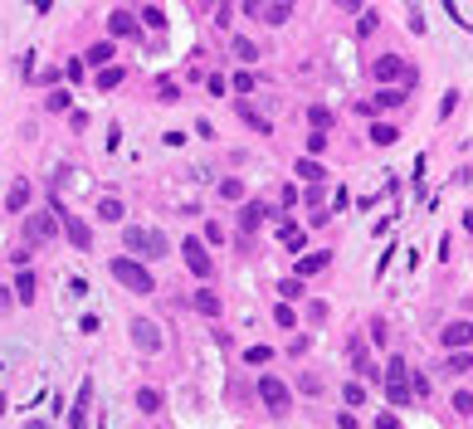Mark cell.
Instances as JSON below:
<instances>
[{"mask_svg": "<svg viewBox=\"0 0 473 429\" xmlns=\"http://www.w3.org/2000/svg\"><path fill=\"white\" fill-rule=\"evenodd\" d=\"M108 274L127 288V293H137V298H151L156 293V278H151V268L137 258V254H118V258H108Z\"/></svg>", "mask_w": 473, "mask_h": 429, "instance_id": "6da1fadb", "label": "cell"}, {"mask_svg": "<svg viewBox=\"0 0 473 429\" xmlns=\"http://www.w3.org/2000/svg\"><path fill=\"white\" fill-rule=\"evenodd\" d=\"M122 244H127V254H137V258H166V254H171V239H166L162 230H142V225H127V230H122Z\"/></svg>", "mask_w": 473, "mask_h": 429, "instance_id": "7a4b0ae2", "label": "cell"}, {"mask_svg": "<svg viewBox=\"0 0 473 429\" xmlns=\"http://www.w3.org/2000/svg\"><path fill=\"white\" fill-rule=\"evenodd\" d=\"M254 390H258V405H264L274 419H288V415H293V390L278 381V375H269V371H264V375L254 381Z\"/></svg>", "mask_w": 473, "mask_h": 429, "instance_id": "3957f363", "label": "cell"}, {"mask_svg": "<svg viewBox=\"0 0 473 429\" xmlns=\"http://www.w3.org/2000/svg\"><path fill=\"white\" fill-rule=\"evenodd\" d=\"M346 356H351V375H361L366 386L386 375V366H376V361H371V351H366V337H346Z\"/></svg>", "mask_w": 473, "mask_h": 429, "instance_id": "277c9868", "label": "cell"}, {"mask_svg": "<svg viewBox=\"0 0 473 429\" xmlns=\"http://www.w3.org/2000/svg\"><path fill=\"white\" fill-rule=\"evenodd\" d=\"M181 258H186V268H190V274H195L200 283H210V278H215V258H210V249H205L195 234L181 244Z\"/></svg>", "mask_w": 473, "mask_h": 429, "instance_id": "5b68a950", "label": "cell"}, {"mask_svg": "<svg viewBox=\"0 0 473 429\" xmlns=\"http://www.w3.org/2000/svg\"><path fill=\"white\" fill-rule=\"evenodd\" d=\"M405 74H410V59L405 54H381V59H371V78L376 83H405Z\"/></svg>", "mask_w": 473, "mask_h": 429, "instance_id": "8992f818", "label": "cell"}, {"mask_svg": "<svg viewBox=\"0 0 473 429\" xmlns=\"http://www.w3.org/2000/svg\"><path fill=\"white\" fill-rule=\"evenodd\" d=\"M59 230H64V225H59V210H54V214H49V210H34L30 220H25V239H30V244H39V239H54Z\"/></svg>", "mask_w": 473, "mask_h": 429, "instance_id": "52a82bcc", "label": "cell"}, {"mask_svg": "<svg viewBox=\"0 0 473 429\" xmlns=\"http://www.w3.org/2000/svg\"><path fill=\"white\" fill-rule=\"evenodd\" d=\"M439 346L454 351V346H473V317H454L439 327Z\"/></svg>", "mask_w": 473, "mask_h": 429, "instance_id": "ba28073f", "label": "cell"}, {"mask_svg": "<svg viewBox=\"0 0 473 429\" xmlns=\"http://www.w3.org/2000/svg\"><path fill=\"white\" fill-rule=\"evenodd\" d=\"M405 102H410V88L405 83H376V93H371L376 113H395V107H405Z\"/></svg>", "mask_w": 473, "mask_h": 429, "instance_id": "9c48e42d", "label": "cell"}, {"mask_svg": "<svg viewBox=\"0 0 473 429\" xmlns=\"http://www.w3.org/2000/svg\"><path fill=\"white\" fill-rule=\"evenodd\" d=\"M54 210H59V225H64V234H69V244H74L78 254H88V249H93V230H88V225L78 220V214H69L64 205H54Z\"/></svg>", "mask_w": 473, "mask_h": 429, "instance_id": "30bf717a", "label": "cell"}, {"mask_svg": "<svg viewBox=\"0 0 473 429\" xmlns=\"http://www.w3.org/2000/svg\"><path fill=\"white\" fill-rule=\"evenodd\" d=\"M132 346L146 351V356H151V351H162V327H156L151 317H137V322H132Z\"/></svg>", "mask_w": 473, "mask_h": 429, "instance_id": "8fae6325", "label": "cell"}, {"mask_svg": "<svg viewBox=\"0 0 473 429\" xmlns=\"http://www.w3.org/2000/svg\"><path fill=\"white\" fill-rule=\"evenodd\" d=\"M386 400H390V410H405V405L419 400L415 386H410V375H386Z\"/></svg>", "mask_w": 473, "mask_h": 429, "instance_id": "7c38bea8", "label": "cell"}, {"mask_svg": "<svg viewBox=\"0 0 473 429\" xmlns=\"http://www.w3.org/2000/svg\"><path fill=\"white\" fill-rule=\"evenodd\" d=\"M230 59H234V64H249V69H254L258 59H264V49H258V44H254L249 34H230Z\"/></svg>", "mask_w": 473, "mask_h": 429, "instance_id": "4fadbf2b", "label": "cell"}, {"mask_svg": "<svg viewBox=\"0 0 473 429\" xmlns=\"http://www.w3.org/2000/svg\"><path fill=\"white\" fill-rule=\"evenodd\" d=\"M327 263H332V249H312V254H298L293 274H302V278H318V274H322Z\"/></svg>", "mask_w": 473, "mask_h": 429, "instance_id": "5bb4252c", "label": "cell"}, {"mask_svg": "<svg viewBox=\"0 0 473 429\" xmlns=\"http://www.w3.org/2000/svg\"><path fill=\"white\" fill-rule=\"evenodd\" d=\"M264 220H269V205H264V200H244V205H239V230H244V234H254Z\"/></svg>", "mask_w": 473, "mask_h": 429, "instance_id": "9a60e30c", "label": "cell"}, {"mask_svg": "<svg viewBox=\"0 0 473 429\" xmlns=\"http://www.w3.org/2000/svg\"><path fill=\"white\" fill-rule=\"evenodd\" d=\"M366 142H371V146H395V142H400V127L386 122V118H371V127H366Z\"/></svg>", "mask_w": 473, "mask_h": 429, "instance_id": "2e32d148", "label": "cell"}, {"mask_svg": "<svg viewBox=\"0 0 473 429\" xmlns=\"http://www.w3.org/2000/svg\"><path fill=\"white\" fill-rule=\"evenodd\" d=\"M108 34H113V39H137V34H142V25H137V15L113 10V15H108Z\"/></svg>", "mask_w": 473, "mask_h": 429, "instance_id": "e0dca14e", "label": "cell"}, {"mask_svg": "<svg viewBox=\"0 0 473 429\" xmlns=\"http://www.w3.org/2000/svg\"><path fill=\"white\" fill-rule=\"evenodd\" d=\"M190 307H195L200 317H210V322H215V317L225 312V302H220V293H210V288H195V293H190Z\"/></svg>", "mask_w": 473, "mask_h": 429, "instance_id": "ac0fdd59", "label": "cell"}, {"mask_svg": "<svg viewBox=\"0 0 473 429\" xmlns=\"http://www.w3.org/2000/svg\"><path fill=\"white\" fill-rule=\"evenodd\" d=\"M293 10H298V0H269V6H264V25L269 30H283L293 20Z\"/></svg>", "mask_w": 473, "mask_h": 429, "instance_id": "d6986e66", "label": "cell"}, {"mask_svg": "<svg viewBox=\"0 0 473 429\" xmlns=\"http://www.w3.org/2000/svg\"><path fill=\"white\" fill-rule=\"evenodd\" d=\"M293 176H298L302 186H307V181H327V166H322L318 156H307V151H302V156L293 161Z\"/></svg>", "mask_w": 473, "mask_h": 429, "instance_id": "ffe728a7", "label": "cell"}, {"mask_svg": "<svg viewBox=\"0 0 473 429\" xmlns=\"http://www.w3.org/2000/svg\"><path fill=\"white\" fill-rule=\"evenodd\" d=\"M230 102H234V118H239V122H249L258 137H269V132H274V122H269V118H258V113H254V107H249L244 98H230Z\"/></svg>", "mask_w": 473, "mask_h": 429, "instance_id": "44dd1931", "label": "cell"}, {"mask_svg": "<svg viewBox=\"0 0 473 429\" xmlns=\"http://www.w3.org/2000/svg\"><path fill=\"white\" fill-rule=\"evenodd\" d=\"M444 371H449V375H473V346H454V351L444 356Z\"/></svg>", "mask_w": 473, "mask_h": 429, "instance_id": "7402d4cb", "label": "cell"}, {"mask_svg": "<svg viewBox=\"0 0 473 429\" xmlns=\"http://www.w3.org/2000/svg\"><path fill=\"white\" fill-rule=\"evenodd\" d=\"M30 195H34V186H30V181H15L10 195H6V210H10V214H25V210H30Z\"/></svg>", "mask_w": 473, "mask_h": 429, "instance_id": "603a6c76", "label": "cell"}, {"mask_svg": "<svg viewBox=\"0 0 473 429\" xmlns=\"http://www.w3.org/2000/svg\"><path fill=\"white\" fill-rule=\"evenodd\" d=\"M274 293H278V298H288V302H298V298H307V278H302V274L278 278V283H274Z\"/></svg>", "mask_w": 473, "mask_h": 429, "instance_id": "cb8c5ba5", "label": "cell"}, {"mask_svg": "<svg viewBox=\"0 0 473 429\" xmlns=\"http://www.w3.org/2000/svg\"><path fill=\"white\" fill-rule=\"evenodd\" d=\"M274 239H278V244H288V249H307V234H298L288 220H274Z\"/></svg>", "mask_w": 473, "mask_h": 429, "instance_id": "d4e9b609", "label": "cell"}, {"mask_svg": "<svg viewBox=\"0 0 473 429\" xmlns=\"http://www.w3.org/2000/svg\"><path fill=\"white\" fill-rule=\"evenodd\" d=\"M293 386H298L302 395H312V400H318V395L327 390V386H322V375H318V371H298V375H293Z\"/></svg>", "mask_w": 473, "mask_h": 429, "instance_id": "484cf974", "label": "cell"}, {"mask_svg": "<svg viewBox=\"0 0 473 429\" xmlns=\"http://www.w3.org/2000/svg\"><path fill=\"white\" fill-rule=\"evenodd\" d=\"M113 54H118V44H113V39H98V44L83 54V59H88L93 69H102V64H113Z\"/></svg>", "mask_w": 473, "mask_h": 429, "instance_id": "4316f807", "label": "cell"}, {"mask_svg": "<svg viewBox=\"0 0 473 429\" xmlns=\"http://www.w3.org/2000/svg\"><path fill=\"white\" fill-rule=\"evenodd\" d=\"M162 405H166V395L156 390V386H142V390H137V410H142V415H156Z\"/></svg>", "mask_w": 473, "mask_h": 429, "instance_id": "83f0119b", "label": "cell"}, {"mask_svg": "<svg viewBox=\"0 0 473 429\" xmlns=\"http://www.w3.org/2000/svg\"><path fill=\"white\" fill-rule=\"evenodd\" d=\"M88 400H93V381H83V390H78V400L69 410V424H88Z\"/></svg>", "mask_w": 473, "mask_h": 429, "instance_id": "f1b7e54d", "label": "cell"}, {"mask_svg": "<svg viewBox=\"0 0 473 429\" xmlns=\"http://www.w3.org/2000/svg\"><path fill=\"white\" fill-rule=\"evenodd\" d=\"M274 327H283V332H293V327H298V312H293V302H288V298H278V302H274Z\"/></svg>", "mask_w": 473, "mask_h": 429, "instance_id": "f546056e", "label": "cell"}, {"mask_svg": "<svg viewBox=\"0 0 473 429\" xmlns=\"http://www.w3.org/2000/svg\"><path fill=\"white\" fill-rule=\"evenodd\" d=\"M122 78H127V74H122L118 64H102V69H98V88H102V93H113V88H122Z\"/></svg>", "mask_w": 473, "mask_h": 429, "instance_id": "4dcf8cb0", "label": "cell"}, {"mask_svg": "<svg viewBox=\"0 0 473 429\" xmlns=\"http://www.w3.org/2000/svg\"><path fill=\"white\" fill-rule=\"evenodd\" d=\"M122 214H127V210H122V200H113V195H102V200H98V220H108V225H118V220H122Z\"/></svg>", "mask_w": 473, "mask_h": 429, "instance_id": "1f68e13d", "label": "cell"}, {"mask_svg": "<svg viewBox=\"0 0 473 429\" xmlns=\"http://www.w3.org/2000/svg\"><path fill=\"white\" fill-rule=\"evenodd\" d=\"M342 400H346L351 410H361V405H366V381H361V375H356V381H346V386H342Z\"/></svg>", "mask_w": 473, "mask_h": 429, "instance_id": "d6a6232c", "label": "cell"}, {"mask_svg": "<svg viewBox=\"0 0 473 429\" xmlns=\"http://www.w3.org/2000/svg\"><path fill=\"white\" fill-rule=\"evenodd\" d=\"M327 146H332V137H327L322 127H312V132H307V142H302V151H307V156H322Z\"/></svg>", "mask_w": 473, "mask_h": 429, "instance_id": "836d02e7", "label": "cell"}, {"mask_svg": "<svg viewBox=\"0 0 473 429\" xmlns=\"http://www.w3.org/2000/svg\"><path fill=\"white\" fill-rule=\"evenodd\" d=\"M307 127H332V107H322V102H307Z\"/></svg>", "mask_w": 473, "mask_h": 429, "instance_id": "e575fe53", "label": "cell"}, {"mask_svg": "<svg viewBox=\"0 0 473 429\" xmlns=\"http://www.w3.org/2000/svg\"><path fill=\"white\" fill-rule=\"evenodd\" d=\"M15 298L20 302H34V274H30V263L20 268V278H15Z\"/></svg>", "mask_w": 473, "mask_h": 429, "instance_id": "d590c367", "label": "cell"}, {"mask_svg": "<svg viewBox=\"0 0 473 429\" xmlns=\"http://www.w3.org/2000/svg\"><path fill=\"white\" fill-rule=\"evenodd\" d=\"M254 83H258V78L249 74V64H239V69H234V78H230V88H234L239 98H244V93H254Z\"/></svg>", "mask_w": 473, "mask_h": 429, "instance_id": "8d00e7d4", "label": "cell"}, {"mask_svg": "<svg viewBox=\"0 0 473 429\" xmlns=\"http://www.w3.org/2000/svg\"><path fill=\"white\" fill-rule=\"evenodd\" d=\"M376 30H381V15H376V10H361V15H356V39L376 34Z\"/></svg>", "mask_w": 473, "mask_h": 429, "instance_id": "74e56055", "label": "cell"}, {"mask_svg": "<svg viewBox=\"0 0 473 429\" xmlns=\"http://www.w3.org/2000/svg\"><path fill=\"white\" fill-rule=\"evenodd\" d=\"M366 342H371V346H386V342H390V322H386V317H371V337H366Z\"/></svg>", "mask_w": 473, "mask_h": 429, "instance_id": "f35d334b", "label": "cell"}, {"mask_svg": "<svg viewBox=\"0 0 473 429\" xmlns=\"http://www.w3.org/2000/svg\"><path fill=\"white\" fill-rule=\"evenodd\" d=\"M269 361H274V346H264V342L244 351V366H269Z\"/></svg>", "mask_w": 473, "mask_h": 429, "instance_id": "ab89813d", "label": "cell"}, {"mask_svg": "<svg viewBox=\"0 0 473 429\" xmlns=\"http://www.w3.org/2000/svg\"><path fill=\"white\" fill-rule=\"evenodd\" d=\"M459 98H463L459 88H444V98H439V122H449V118H454V107H459Z\"/></svg>", "mask_w": 473, "mask_h": 429, "instance_id": "60d3db41", "label": "cell"}, {"mask_svg": "<svg viewBox=\"0 0 473 429\" xmlns=\"http://www.w3.org/2000/svg\"><path fill=\"white\" fill-rule=\"evenodd\" d=\"M264 6H269V0H239V15H244V20H258V25H264Z\"/></svg>", "mask_w": 473, "mask_h": 429, "instance_id": "b9f144b4", "label": "cell"}, {"mask_svg": "<svg viewBox=\"0 0 473 429\" xmlns=\"http://www.w3.org/2000/svg\"><path fill=\"white\" fill-rule=\"evenodd\" d=\"M410 386H415V395H419V400H425V395H434V381H430L425 371H410Z\"/></svg>", "mask_w": 473, "mask_h": 429, "instance_id": "7bdbcfd3", "label": "cell"}, {"mask_svg": "<svg viewBox=\"0 0 473 429\" xmlns=\"http://www.w3.org/2000/svg\"><path fill=\"white\" fill-rule=\"evenodd\" d=\"M234 25V0H220L215 6V30H230Z\"/></svg>", "mask_w": 473, "mask_h": 429, "instance_id": "ee69618b", "label": "cell"}, {"mask_svg": "<svg viewBox=\"0 0 473 429\" xmlns=\"http://www.w3.org/2000/svg\"><path fill=\"white\" fill-rule=\"evenodd\" d=\"M220 195H225V200H244V181H239V176H225V181H220Z\"/></svg>", "mask_w": 473, "mask_h": 429, "instance_id": "f6af8a7d", "label": "cell"}, {"mask_svg": "<svg viewBox=\"0 0 473 429\" xmlns=\"http://www.w3.org/2000/svg\"><path fill=\"white\" fill-rule=\"evenodd\" d=\"M454 415L459 419H473V390H459L454 395Z\"/></svg>", "mask_w": 473, "mask_h": 429, "instance_id": "bcb514c9", "label": "cell"}, {"mask_svg": "<svg viewBox=\"0 0 473 429\" xmlns=\"http://www.w3.org/2000/svg\"><path fill=\"white\" fill-rule=\"evenodd\" d=\"M44 107H49V113H69V93H64V88H54V93L44 98Z\"/></svg>", "mask_w": 473, "mask_h": 429, "instance_id": "7dc6e473", "label": "cell"}, {"mask_svg": "<svg viewBox=\"0 0 473 429\" xmlns=\"http://www.w3.org/2000/svg\"><path fill=\"white\" fill-rule=\"evenodd\" d=\"M327 312H332V307H327L322 298H312V302H307V322H318V327L327 322Z\"/></svg>", "mask_w": 473, "mask_h": 429, "instance_id": "c3c4849f", "label": "cell"}, {"mask_svg": "<svg viewBox=\"0 0 473 429\" xmlns=\"http://www.w3.org/2000/svg\"><path fill=\"white\" fill-rule=\"evenodd\" d=\"M142 25H146V30H166V15L156 10V6H146V10H142Z\"/></svg>", "mask_w": 473, "mask_h": 429, "instance_id": "681fc988", "label": "cell"}, {"mask_svg": "<svg viewBox=\"0 0 473 429\" xmlns=\"http://www.w3.org/2000/svg\"><path fill=\"white\" fill-rule=\"evenodd\" d=\"M302 205L312 210V205H322V181H307V190H302Z\"/></svg>", "mask_w": 473, "mask_h": 429, "instance_id": "f907efd6", "label": "cell"}, {"mask_svg": "<svg viewBox=\"0 0 473 429\" xmlns=\"http://www.w3.org/2000/svg\"><path fill=\"white\" fill-rule=\"evenodd\" d=\"M156 102H166V107L181 102V88H176V83H162V88H156Z\"/></svg>", "mask_w": 473, "mask_h": 429, "instance_id": "816d5d0a", "label": "cell"}, {"mask_svg": "<svg viewBox=\"0 0 473 429\" xmlns=\"http://www.w3.org/2000/svg\"><path fill=\"white\" fill-rule=\"evenodd\" d=\"M386 375H410V361H405V356H395V351H390V361H386Z\"/></svg>", "mask_w": 473, "mask_h": 429, "instance_id": "f5cc1de1", "label": "cell"}, {"mask_svg": "<svg viewBox=\"0 0 473 429\" xmlns=\"http://www.w3.org/2000/svg\"><path fill=\"white\" fill-rule=\"evenodd\" d=\"M205 88H210V93H215V98H225V93H230V83H225V74H210V78H205Z\"/></svg>", "mask_w": 473, "mask_h": 429, "instance_id": "db71d44e", "label": "cell"}, {"mask_svg": "<svg viewBox=\"0 0 473 429\" xmlns=\"http://www.w3.org/2000/svg\"><path fill=\"white\" fill-rule=\"evenodd\" d=\"M278 205L293 210V205H298V186H283V190H278Z\"/></svg>", "mask_w": 473, "mask_h": 429, "instance_id": "11a10c76", "label": "cell"}, {"mask_svg": "<svg viewBox=\"0 0 473 429\" xmlns=\"http://www.w3.org/2000/svg\"><path fill=\"white\" fill-rule=\"evenodd\" d=\"M205 239H210V244H225V225L210 220V225H205Z\"/></svg>", "mask_w": 473, "mask_h": 429, "instance_id": "9f6ffc18", "label": "cell"}, {"mask_svg": "<svg viewBox=\"0 0 473 429\" xmlns=\"http://www.w3.org/2000/svg\"><path fill=\"white\" fill-rule=\"evenodd\" d=\"M439 6H444V10H449V20H454V25H468V20H463V10H459V6H454V0H439ZM468 30H473V25H468Z\"/></svg>", "mask_w": 473, "mask_h": 429, "instance_id": "6f0895ef", "label": "cell"}, {"mask_svg": "<svg viewBox=\"0 0 473 429\" xmlns=\"http://www.w3.org/2000/svg\"><path fill=\"white\" fill-rule=\"evenodd\" d=\"M337 10H346V15H361V10H366V0H337Z\"/></svg>", "mask_w": 473, "mask_h": 429, "instance_id": "680465c9", "label": "cell"}, {"mask_svg": "<svg viewBox=\"0 0 473 429\" xmlns=\"http://www.w3.org/2000/svg\"><path fill=\"white\" fill-rule=\"evenodd\" d=\"M10 293H15V288H0V312H6V307H10Z\"/></svg>", "mask_w": 473, "mask_h": 429, "instance_id": "91938a15", "label": "cell"}, {"mask_svg": "<svg viewBox=\"0 0 473 429\" xmlns=\"http://www.w3.org/2000/svg\"><path fill=\"white\" fill-rule=\"evenodd\" d=\"M0 415H6V395H0Z\"/></svg>", "mask_w": 473, "mask_h": 429, "instance_id": "94428289", "label": "cell"}]
</instances>
